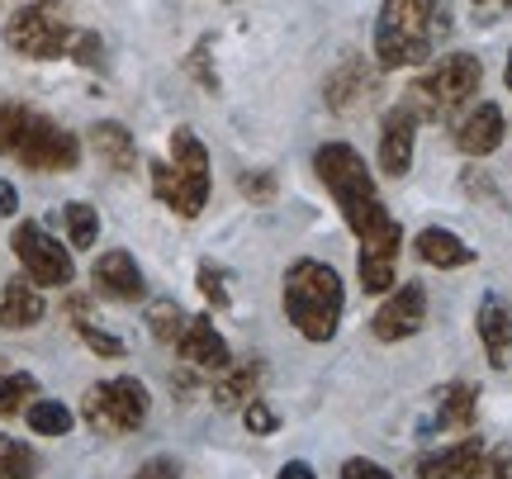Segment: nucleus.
<instances>
[{
	"mask_svg": "<svg viewBox=\"0 0 512 479\" xmlns=\"http://www.w3.org/2000/svg\"><path fill=\"white\" fill-rule=\"evenodd\" d=\"M479 86H484V62L475 53H441L427 72L408 86L403 105L418 114L422 124H446L460 110L475 105Z\"/></svg>",
	"mask_w": 512,
	"mask_h": 479,
	"instance_id": "obj_5",
	"label": "nucleus"
},
{
	"mask_svg": "<svg viewBox=\"0 0 512 479\" xmlns=\"http://www.w3.org/2000/svg\"><path fill=\"white\" fill-rule=\"evenodd\" d=\"M432 418L418 423V437H437V432H470L475 427V413H479V389L470 380H451V385L437 389L432 399Z\"/></svg>",
	"mask_w": 512,
	"mask_h": 479,
	"instance_id": "obj_13",
	"label": "nucleus"
},
{
	"mask_svg": "<svg viewBox=\"0 0 512 479\" xmlns=\"http://www.w3.org/2000/svg\"><path fill=\"white\" fill-rule=\"evenodd\" d=\"M190 72L200 76L204 91H219V72L209 67V38H204V43H195V53H190Z\"/></svg>",
	"mask_w": 512,
	"mask_h": 479,
	"instance_id": "obj_35",
	"label": "nucleus"
},
{
	"mask_svg": "<svg viewBox=\"0 0 512 479\" xmlns=\"http://www.w3.org/2000/svg\"><path fill=\"white\" fill-rule=\"evenodd\" d=\"M470 5H498V10H512V0H470Z\"/></svg>",
	"mask_w": 512,
	"mask_h": 479,
	"instance_id": "obj_40",
	"label": "nucleus"
},
{
	"mask_svg": "<svg viewBox=\"0 0 512 479\" xmlns=\"http://www.w3.org/2000/svg\"><path fill=\"white\" fill-rule=\"evenodd\" d=\"M242 418H247V432H256V437H271V432H280V418H275V408L261 404V399H252V404L242 408Z\"/></svg>",
	"mask_w": 512,
	"mask_h": 479,
	"instance_id": "obj_33",
	"label": "nucleus"
},
{
	"mask_svg": "<svg viewBox=\"0 0 512 479\" xmlns=\"http://www.w3.org/2000/svg\"><path fill=\"white\" fill-rule=\"evenodd\" d=\"M285 318L294 323V332L304 342H332L342 328V309H347V290L342 276L332 271L328 261L299 257L285 271V290H280Z\"/></svg>",
	"mask_w": 512,
	"mask_h": 479,
	"instance_id": "obj_3",
	"label": "nucleus"
},
{
	"mask_svg": "<svg viewBox=\"0 0 512 479\" xmlns=\"http://www.w3.org/2000/svg\"><path fill=\"white\" fill-rule=\"evenodd\" d=\"M67 314H72L76 337H81V342H86L100 361H119V356H124V337H114V332H105L100 323H91V304H86L81 295L67 299Z\"/></svg>",
	"mask_w": 512,
	"mask_h": 479,
	"instance_id": "obj_24",
	"label": "nucleus"
},
{
	"mask_svg": "<svg viewBox=\"0 0 512 479\" xmlns=\"http://www.w3.org/2000/svg\"><path fill=\"white\" fill-rule=\"evenodd\" d=\"M133 479H181V465L171 461V456H152L147 465H138Z\"/></svg>",
	"mask_w": 512,
	"mask_h": 479,
	"instance_id": "obj_37",
	"label": "nucleus"
},
{
	"mask_svg": "<svg viewBox=\"0 0 512 479\" xmlns=\"http://www.w3.org/2000/svg\"><path fill=\"white\" fill-rule=\"evenodd\" d=\"M342 479H394L384 465H375V461H366V456H351L347 465H342Z\"/></svg>",
	"mask_w": 512,
	"mask_h": 479,
	"instance_id": "obj_36",
	"label": "nucleus"
},
{
	"mask_svg": "<svg viewBox=\"0 0 512 479\" xmlns=\"http://www.w3.org/2000/svg\"><path fill=\"white\" fill-rule=\"evenodd\" d=\"M67 57H76L81 67L100 72V67H105V38H100V34H76L72 38V53H67Z\"/></svg>",
	"mask_w": 512,
	"mask_h": 479,
	"instance_id": "obj_31",
	"label": "nucleus"
},
{
	"mask_svg": "<svg viewBox=\"0 0 512 479\" xmlns=\"http://www.w3.org/2000/svg\"><path fill=\"white\" fill-rule=\"evenodd\" d=\"M446 29H451L446 0H384L375 19V67L399 72V67L432 62Z\"/></svg>",
	"mask_w": 512,
	"mask_h": 479,
	"instance_id": "obj_1",
	"label": "nucleus"
},
{
	"mask_svg": "<svg viewBox=\"0 0 512 479\" xmlns=\"http://www.w3.org/2000/svg\"><path fill=\"white\" fill-rule=\"evenodd\" d=\"M313 166H318V181L328 185V195L337 200L342 219L356 238H380L394 228V214L380 204V190H375V176H370L366 157L351 148V143H323L313 152Z\"/></svg>",
	"mask_w": 512,
	"mask_h": 479,
	"instance_id": "obj_2",
	"label": "nucleus"
},
{
	"mask_svg": "<svg viewBox=\"0 0 512 479\" xmlns=\"http://www.w3.org/2000/svg\"><path fill=\"white\" fill-rule=\"evenodd\" d=\"M86 143H91L95 157L110 166V171H119V176L138 171V143H133V133H128L119 119H100V124H91Z\"/></svg>",
	"mask_w": 512,
	"mask_h": 479,
	"instance_id": "obj_21",
	"label": "nucleus"
},
{
	"mask_svg": "<svg viewBox=\"0 0 512 479\" xmlns=\"http://www.w3.org/2000/svg\"><path fill=\"white\" fill-rule=\"evenodd\" d=\"M152 176V195L181 214V219H200V209L209 204V152L190 129L171 133V162H147Z\"/></svg>",
	"mask_w": 512,
	"mask_h": 479,
	"instance_id": "obj_6",
	"label": "nucleus"
},
{
	"mask_svg": "<svg viewBox=\"0 0 512 479\" xmlns=\"http://www.w3.org/2000/svg\"><path fill=\"white\" fill-rule=\"evenodd\" d=\"M43 290H38L29 276H19L10 280L5 290H0V328H10V332H29L43 323Z\"/></svg>",
	"mask_w": 512,
	"mask_h": 479,
	"instance_id": "obj_20",
	"label": "nucleus"
},
{
	"mask_svg": "<svg viewBox=\"0 0 512 479\" xmlns=\"http://www.w3.org/2000/svg\"><path fill=\"white\" fill-rule=\"evenodd\" d=\"M176 356H181L185 366L219 370V375L233 366V351H228V342H223V332L214 328V318H204V314H190L181 342H176Z\"/></svg>",
	"mask_w": 512,
	"mask_h": 479,
	"instance_id": "obj_17",
	"label": "nucleus"
},
{
	"mask_svg": "<svg viewBox=\"0 0 512 479\" xmlns=\"http://www.w3.org/2000/svg\"><path fill=\"white\" fill-rule=\"evenodd\" d=\"M195 280H200V295L214 304V309H228L233 304V295H228V285H223V266H214V261H200V271H195Z\"/></svg>",
	"mask_w": 512,
	"mask_h": 479,
	"instance_id": "obj_30",
	"label": "nucleus"
},
{
	"mask_svg": "<svg viewBox=\"0 0 512 479\" xmlns=\"http://www.w3.org/2000/svg\"><path fill=\"white\" fill-rule=\"evenodd\" d=\"M422 323H427V290H422L418 280H403L399 290L375 309L370 332H375L380 342H408V337L422 332Z\"/></svg>",
	"mask_w": 512,
	"mask_h": 479,
	"instance_id": "obj_10",
	"label": "nucleus"
},
{
	"mask_svg": "<svg viewBox=\"0 0 512 479\" xmlns=\"http://www.w3.org/2000/svg\"><path fill=\"white\" fill-rule=\"evenodd\" d=\"M91 280H95V295L105 299H119V304H133V299L147 295V280L138 271V261L128 257L124 247H114V252H100L91 266Z\"/></svg>",
	"mask_w": 512,
	"mask_h": 479,
	"instance_id": "obj_18",
	"label": "nucleus"
},
{
	"mask_svg": "<svg viewBox=\"0 0 512 479\" xmlns=\"http://www.w3.org/2000/svg\"><path fill=\"white\" fill-rule=\"evenodd\" d=\"M185 323H190V314H185L176 299H152V304H147V332H152L157 342H166V347L181 342Z\"/></svg>",
	"mask_w": 512,
	"mask_h": 479,
	"instance_id": "obj_26",
	"label": "nucleus"
},
{
	"mask_svg": "<svg viewBox=\"0 0 512 479\" xmlns=\"http://www.w3.org/2000/svg\"><path fill=\"white\" fill-rule=\"evenodd\" d=\"M451 138H456V148L465 152V157H489V152L503 148L508 119H503V110H498L494 100H479V105H470V110L456 119Z\"/></svg>",
	"mask_w": 512,
	"mask_h": 479,
	"instance_id": "obj_12",
	"label": "nucleus"
},
{
	"mask_svg": "<svg viewBox=\"0 0 512 479\" xmlns=\"http://www.w3.org/2000/svg\"><path fill=\"white\" fill-rule=\"evenodd\" d=\"M399 247H403V228L394 223L389 233L380 238H366L361 242V252H356V276H361V290L366 295H384V290H394V261H399Z\"/></svg>",
	"mask_w": 512,
	"mask_h": 479,
	"instance_id": "obj_16",
	"label": "nucleus"
},
{
	"mask_svg": "<svg viewBox=\"0 0 512 479\" xmlns=\"http://www.w3.org/2000/svg\"><path fill=\"white\" fill-rule=\"evenodd\" d=\"M38 399V380L24 375V370H10L0 375V418H19L24 408Z\"/></svg>",
	"mask_w": 512,
	"mask_h": 479,
	"instance_id": "obj_28",
	"label": "nucleus"
},
{
	"mask_svg": "<svg viewBox=\"0 0 512 479\" xmlns=\"http://www.w3.org/2000/svg\"><path fill=\"white\" fill-rule=\"evenodd\" d=\"M0 152L29 171H76L81 166V138L24 105H0Z\"/></svg>",
	"mask_w": 512,
	"mask_h": 479,
	"instance_id": "obj_4",
	"label": "nucleus"
},
{
	"mask_svg": "<svg viewBox=\"0 0 512 479\" xmlns=\"http://www.w3.org/2000/svg\"><path fill=\"white\" fill-rule=\"evenodd\" d=\"M24 423H29V432H38V437H67L76 418L62 399H34V404L24 408Z\"/></svg>",
	"mask_w": 512,
	"mask_h": 479,
	"instance_id": "obj_25",
	"label": "nucleus"
},
{
	"mask_svg": "<svg viewBox=\"0 0 512 479\" xmlns=\"http://www.w3.org/2000/svg\"><path fill=\"white\" fill-rule=\"evenodd\" d=\"M10 247H15L24 276L34 280L38 290H72L76 261H72V252L43 228V223H19Z\"/></svg>",
	"mask_w": 512,
	"mask_h": 479,
	"instance_id": "obj_9",
	"label": "nucleus"
},
{
	"mask_svg": "<svg viewBox=\"0 0 512 479\" xmlns=\"http://www.w3.org/2000/svg\"><path fill=\"white\" fill-rule=\"evenodd\" d=\"M72 38H76V29L67 24V15H62L57 0H29V5H19L15 15H10V24H5L10 53L29 57V62L67 57L72 53Z\"/></svg>",
	"mask_w": 512,
	"mask_h": 479,
	"instance_id": "obj_7",
	"label": "nucleus"
},
{
	"mask_svg": "<svg viewBox=\"0 0 512 479\" xmlns=\"http://www.w3.org/2000/svg\"><path fill=\"white\" fill-rule=\"evenodd\" d=\"M479 465H484V442H479L475 432H465L460 442L422 456L418 479H479Z\"/></svg>",
	"mask_w": 512,
	"mask_h": 479,
	"instance_id": "obj_19",
	"label": "nucleus"
},
{
	"mask_svg": "<svg viewBox=\"0 0 512 479\" xmlns=\"http://www.w3.org/2000/svg\"><path fill=\"white\" fill-rule=\"evenodd\" d=\"M413 247H418V257L427 261V266H437V271H460V266L475 261V247L460 238V233H451V228H422Z\"/></svg>",
	"mask_w": 512,
	"mask_h": 479,
	"instance_id": "obj_22",
	"label": "nucleus"
},
{
	"mask_svg": "<svg viewBox=\"0 0 512 479\" xmlns=\"http://www.w3.org/2000/svg\"><path fill=\"white\" fill-rule=\"evenodd\" d=\"M238 190L252 204H271L275 200V176H271V171H242V176H238Z\"/></svg>",
	"mask_w": 512,
	"mask_h": 479,
	"instance_id": "obj_32",
	"label": "nucleus"
},
{
	"mask_svg": "<svg viewBox=\"0 0 512 479\" xmlns=\"http://www.w3.org/2000/svg\"><path fill=\"white\" fill-rule=\"evenodd\" d=\"M15 214H19V190L0 176V219H15Z\"/></svg>",
	"mask_w": 512,
	"mask_h": 479,
	"instance_id": "obj_38",
	"label": "nucleus"
},
{
	"mask_svg": "<svg viewBox=\"0 0 512 479\" xmlns=\"http://www.w3.org/2000/svg\"><path fill=\"white\" fill-rule=\"evenodd\" d=\"M147 408H152V394H147L143 380L138 375H114V380H100V385L86 389L81 418L105 437H124V432H138L147 423Z\"/></svg>",
	"mask_w": 512,
	"mask_h": 479,
	"instance_id": "obj_8",
	"label": "nucleus"
},
{
	"mask_svg": "<svg viewBox=\"0 0 512 479\" xmlns=\"http://www.w3.org/2000/svg\"><path fill=\"white\" fill-rule=\"evenodd\" d=\"M418 124L422 119L408 110L403 100L384 114V124H380V171L384 176H408L413 148H418Z\"/></svg>",
	"mask_w": 512,
	"mask_h": 479,
	"instance_id": "obj_15",
	"label": "nucleus"
},
{
	"mask_svg": "<svg viewBox=\"0 0 512 479\" xmlns=\"http://www.w3.org/2000/svg\"><path fill=\"white\" fill-rule=\"evenodd\" d=\"M62 223H67V242H72L76 252H91L95 242H100V214H95V204L72 200L62 209Z\"/></svg>",
	"mask_w": 512,
	"mask_h": 479,
	"instance_id": "obj_27",
	"label": "nucleus"
},
{
	"mask_svg": "<svg viewBox=\"0 0 512 479\" xmlns=\"http://www.w3.org/2000/svg\"><path fill=\"white\" fill-rule=\"evenodd\" d=\"M266 385V366L261 361H242V366H228L214 380V404L219 408H247Z\"/></svg>",
	"mask_w": 512,
	"mask_h": 479,
	"instance_id": "obj_23",
	"label": "nucleus"
},
{
	"mask_svg": "<svg viewBox=\"0 0 512 479\" xmlns=\"http://www.w3.org/2000/svg\"><path fill=\"white\" fill-rule=\"evenodd\" d=\"M475 328H479V347L489 356V366L512 370V309L498 290H484V295H479Z\"/></svg>",
	"mask_w": 512,
	"mask_h": 479,
	"instance_id": "obj_14",
	"label": "nucleus"
},
{
	"mask_svg": "<svg viewBox=\"0 0 512 479\" xmlns=\"http://www.w3.org/2000/svg\"><path fill=\"white\" fill-rule=\"evenodd\" d=\"M0 479H38L34 446H24L10 432H0Z\"/></svg>",
	"mask_w": 512,
	"mask_h": 479,
	"instance_id": "obj_29",
	"label": "nucleus"
},
{
	"mask_svg": "<svg viewBox=\"0 0 512 479\" xmlns=\"http://www.w3.org/2000/svg\"><path fill=\"white\" fill-rule=\"evenodd\" d=\"M503 86L512 91V48H508V67H503Z\"/></svg>",
	"mask_w": 512,
	"mask_h": 479,
	"instance_id": "obj_41",
	"label": "nucleus"
},
{
	"mask_svg": "<svg viewBox=\"0 0 512 479\" xmlns=\"http://www.w3.org/2000/svg\"><path fill=\"white\" fill-rule=\"evenodd\" d=\"M275 479H318V475H313V465H309V461H285Z\"/></svg>",
	"mask_w": 512,
	"mask_h": 479,
	"instance_id": "obj_39",
	"label": "nucleus"
},
{
	"mask_svg": "<svg viewBox=\"0 0 512 479\" xmlns=\"http://www.w3.org/2000/svg\"><path fill=\"white\" fill-rule=\"evenodd\" d=\"M375 91H380V67H370L361 53H347L328 72V81H323V100H328V110H337V114L366 105Z\"/></svg>",
	"mask_w": 512,
	"mask_h": 479,
	"instance_id": "obj_11",
	"label": "nucleus"
},
{
	"mask_svg": "<svg viewBox=\"0 0 512 479\" xmlns=\"http://www.w3.org/2000/svg\"><path fill=\"white\" fill-rule=\"evenodd\" d=\"M479 479H512V446H494V451H484Z\"/></svg>",
	"mask_w": 512,
	"mask_h": 479,
	"instance_id": "obj_34",
	"label": "nucleus"
}]
</instances>
